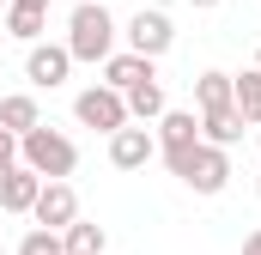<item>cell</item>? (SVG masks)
Instances as JSON below:
<instances>
[{
	"instance_id": "obj_1",
	"label": "cell",
	"mask_w": 261,
	"mask_h": 255,
	"mask_svg": "<svg viewBox=\"0 0 261 255\" xmlns=\"http://www.w3.org/2000/svg\"><path fill=\"white\" fill-rule=\"evenodd\" d=\"M67 55L73 61H91V67L116 55V12L103 0H79L67 12Z\"/></svg>"
},
{
	"instance_id": "obj_2",
	"label": "cell",
	"mask_w": 261,
	"mask_h": 255,
	"mask_svg": "<svg viewBox=\"0 0 261 255\" xmlns=\"http://www.w3.org/2000/svg\"><path fill=\"white\" fill-rule=\"evenodd\" d=\"M18 164H31L37 176H73L79 146H73V134H61V128H49V122H37L31 134H18Z\"/></svg>"
},
{
	"instance_id": "obj_3",
	"label": "cell",
	"mask_w": 261,
	"mask_h": 255,
	"mask_svg": "<svg viewBox=\"0 0 261 255\" xmlns=\"http://www.w3.org/2000/svg\"><path fill=\"white\" fill-rule=\"evenodd\" d=\"M170 176H182L195 194H225V183H231V158H225V146L200 140V146L176 164V170H170Z\"/></svg>"
},
{
	"instance_id": "obj_4",
	"label": "cell",
	"mask_w": 261,
	"mask_h": 255,
	"mask_svg": "<svg viewBox=\"0 0 261 255\" xmlns=\"http://www.w3.org/2000/svg\"><path fill=\"white\" fill-rule=\"evenodd\" d=\"M73 116L85 128H97V134H116L122 122H134L128 116V97L116 91V85H85L79 97H73Z\"/></svg>"
},
{
	"instance_id": "obj_5",
	"label": "cell",
	"mask_w": 261,
	"mask_h": 255,
	"mask_svg": "<svg viewBox=\"0 0 261 255\" xmlns=\"http://www.w3.org/2000/svg\"><path fill=\"white\" fill-rule=\"evenodd\" d=\"M195 146H200V116L195 110H164V116H158V152H164L170 170H176Z\"/></svg>"
},
{
	"instance_id": "obj_6",
	"label": "cell",
	"mask_w": 261,
	"mask_h": 255,
	"mask_svg": "<svg viewBox=\"0 0 261 255\" xmlns=\"http://www.w3.org/2000/svg\"><path fill=\"white\" fill-rule=\"evenodd\" d=\"M67 73H73V55H67V43H31L24 49V79L37 85V91H55V85H67Z\"/></svg>"
},
{
	"instance_id": "obj_7",
	"label": "cell",
	"mask_w": 261,
	"mask_h": 255,
	"mask_svg": "<svg viewBox=\"0 0 261 255\" xmlns=\"http://www.w3.org/2000/svg\"><path fill=\"white\" fill-rule=\"evenodd\" d=\"M31 219H37V225H49V231H67V225L79 219V194H73V183H67V176H43Z\"/></svg>"
},
{
	"instance_id": "obj_8",
	"label": "cell",
	"mask_w": 261,
	"mask_h": 255,
	"mask_svg": "<svg viewBox=\"0 0 261 255\" xmlns=\"http://www.w3.org/2000/svg\"><path fill=\"white\" fill-rule=\"evenodd\" d=\"M170 43H176V24H170V12H158V6H140L128 18V49H140V55H170Z\"/></svg>"
},
{
	"instance_id": "obj_9",
	"label": "cell",
	"mask_w": 261,
	"mask_h": 255,
	"mask_svg": "<svg viewBox=\"0 0 261 255\" xmlns=\"http://www.w3.org/2000/svg\"><path fill=\"white\" fill-rule=\"evenodd\" d=\"M152 158H158V134H152V128L122 122L110 134V164H116V170H146Z\"/></svg>"
},
{
	"instance_id": "obj_10",
	"label": "cell",
	"mask_w": 261,
	"mask_h": 255,
	"mask_svg": "<svg viewBox=\"0 0 261 255\" xmlns=\"http://www.w3.org/2000/svg\"><path fill=\"white\" fill-rule=\"evenodd\" d=\"M140 79H158V61L140 55V49H122V55L103 61V85H116V91H128V85H140Z\"/></svg>"
},
{
	"instance_id": "obj_11",
	"label": "cell",
	"mask_w": 261,
	"mask_h": 255,
	"mask_svg": "<svg viewBox=\"0 0 261 255\" xmlns=\"http://www.w3.org/2000/svg\"><path fill=\"white\" fill-rule=\"evenodd\" d=\"M37 189H43V176H37L31 164H12V170L0 176V207H6V213H31V207H37Z\"/></svg>"
},
{
	"instance_id": "obj_12",
	"label": "cell",
	"mask_w": 261,
	"mask_h": 255,
	"mask_svg": "<svg viewBox=\"0 0 261 255\" xmlns=\"http://www.w3.org/2000/svg\"><path fill=\"white\" fill-rule=\"evenodd\" d=\"M243 110H237V104H219V110H200V140H213V146H225V152H231V146H237V140H243Z\"/></svg>"
},
{
	"instance_id": "obj_13",
	"label": "cell",
	"mask_w": 261,
	"mask_h": 255,
	"mask_svg": "<svg viewBox=\"0 0 261 255\" xmlns=\"http://www.w3.org/2000/svg\"><path fill=\"white\" fill-rule=\"evenodd\" d=\"M0 31H6V37H18V43H37V37L49 31V6H24V0H6V12H0Z\"/></svg>"
},
{
	"instance_id": "obj_14",
	"label": "cell",
	"mask_w": 261,
	"mask_h": 255,
	"mask_svg": "<svg viewBox=\"0 0 261 255\" xmlns=\"http://www.w3.org/2000/svg\"><path fill=\"white\" fill-rule=\"evenodd\" d=\"M122 97H128V116H134V122H158V116L170 110V104H164V85H158V79H140V85H128Z\"/></svg>"
},
{
	"instance_id": "obj_15",
	"label": "cell",
	"mask_w": 261,
	"mask_h": 255,
	"mask_svg": "<svg viewBox=\"0 0 261 255\" xmlns=\"http://www.w3.org/2000/svg\"><path fill=\"white\" fill-rule=\"evenodd\" d=\"M37 122H43V110H37V97H31V91L0 97V128H6V134H31Z\"/></svg>"
},
{
	"instance_id": "obj_16",
	"label": "cell",
	"mask_w": 261,
	"mask_h": 255,
	"mask_svg": "<svg viewBox=\"0 0 261 255\" xmlns=\"http://www.w3.org/2000/svg\"><path fill=\"white\" fill-rule=\"evenodd\" d=\"M231 104L243 110V122H249V128H261V67L231 73Z\"/></svg>"
},
{
	"instance_id": "obj_17",
	"label": "cell",
	"mask_w": 261,
	"mask_h": 255,
	"mask_svg": "<svg viewBox=\"0 0 261 255\" xmlns=\"http://www.w3.org/2000/svg\"><path fill=\"white\" fill-rule=\"evenodd\" d=\"M61 243H67V255H103V243H110V237H103V225L73 219V225L61 231Z\"/></svg>"
},
{
	"instance_id": "obj_18",
	"label": "cell",
	"mask_w": 261,
	"mask_h": 255,
	"mask_svg": "<svg viewBox=\"0 0 261 255\" xmlns=\"http://www.w3.org/2000/svg\"><path fill=\"white\" fill-rule=\"evenodd\" d=\"M195 104H200V110L231 104V73H219V67H213V73H200V79H195Z\"/></svg>"
},
{
	"instance_id": "obj_19",
	"label": "cell",
	"mask_w": 261,
	"mask_h": 255,
	"mask_svg": "<svg viewBox=\"0 0 261 255\" xmlns=\"http://www.w3.org/2000/svg\"><path fill=\"white\" fill-rule=\"evenodd\" d=\"M18 255H67V243H61V231L37 225V231H24V237H18Z\"/></svg>"
},
{
	"instance_id": "obj_20",
	"label": "cell",
	"mask_w": 261,
	"mask_h": 255,
	"mask_svg": "<svg viewBox=\"0 0 261 255\" xmlns=\"http://www.w3.org/2000/svg\"><path fill=\"white\" fill-rule=\"evenodd\" d=\"M12 164H18V134H6V128H0V176H6Z\"/></svg>"
},
{
	"instance_id": "obj_21",
	"label": "cell",
	"mask_w": 261,
	"mask_h": 255,
	"mask_svg": "<svg viewBox=\"0 0 261 255\" xmlns=\"http://www.w3.org/2000/svg\"><path fill=\"white\" fill-rule=\"evenodd\" d=\"M243 255H261V231H249V237H243Z\"/></svg>"
},
{
	"instance_id": "obj_22",
	"label": "cell",
	"mask_w": 261,
	"mask_h": 255,
	"mask_svg": "<svg viewBox=\"0 0 261 255\" xmlns=\"http://www.w3.org/2000/svg\"><path fill=\"white\" fill-rule=\"evenodd\" d=\"M189 6H195V12H213V6H219V0H189Z\"/></svg>"
},
{
	"instance_id": "obj_23",
	"label": "cell",
	"mask_w": 261,
	"mask_h": 255,
	"mask_svg": "<svg viewBox=\"0 0 261 255\" xmlns=\"http://www.w3.org/2000/svg\"><path fill=\"white\" fill-rule=\"evenodd\" d=\"M24 6H49V0H24Z\"/></svg>"
},
{
	"instance_id": "obj_24",
	"label": "cell",
	"mask_w": 261,
	"mask_h": 255,
	"mask_svg": "<svg viewBox=\"0 0 261 255\" xmlns=\"http://www.w3.org/2000/svg\"><path fill=\"white\" fill-rule=\"evenodd\" d=\"M255 67H261V49H255Z\"/></svg>"
},
{
	"instance_id": "obj_25",
	"label": "cell",
	"mask_w": 261,
	"mask_h": 255,
	"mask_svg": "<svg viewBox=\"0 0 261 255\" xmlns=\"http://www.w3.org/2000/svg\"><path fill=\"white\" fill-rule=\"evenodd\" d=\"M255 194H261V183H255Z\"/></svg>"
},
{
	"instance_id": "obj_26",
	"label": "cell",
	"mask_w": 261,
	"mask_h": 255,
	"mask_svg": "<svg viewBox=\"0 0 261 255\" xmlns=\"http://www.w3.org/2000/svg\"><path fill=\"white\" fill-rule=\"evenodd\" d=\"M0 6H6V0H0Z\"/></svg>"
},
{
	"instance_id": "obj_27",
	"label": "cell",
	"mask_w": 261,
	"mask_h": 255,
	"mask_svg": "<svg viewBox=\"0 0 261 255\" xmlns=\"http://www.w3.org/2000/svg\"><path fill=\"white\" fill-rule=\"evenodd\" d=\"M0 37H6V31H0Z\"/></svg>"
}]
</instances>
